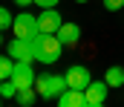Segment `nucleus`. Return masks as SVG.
Returning a JSON list of instances; mask_svg holds the SVG:
<instances>
[{"label":"nucleus","mask_w":124,"mask_h":107,"mask_svg":"<svg viewBox=\"0 0 124 107\" xmlns=\"http://www.w3.org/2000/svg\"><path fill=\"white\" fill-rule=\"evenodd\" d=\"M66 87H69V81H66V72H63V75H58V72H55V75H49V78H46V87H43L40 99H58L63 90H66Z\"/></svg>","instance_id":"nucleus-8"},{"label":"nucleus","mask_w":124,"mask_h":107,"mask_svg":"<svg viewBox=\"0 0 124 107\" xmlns=\"http://www.w3.org/2000/svg\"><path fill=\"white\" fill-rule=\"evenodd\" d=\"M12 70H15V58L6 52V55H0V81L3 78H12Z\"/></svg>","instance_id":"nucleus-13"},{"label":"nucleus","mask_w":124,"mask_h":107,"mask_svg":"<svg viewBox=\"0 0 124 107\" xmlns=\"http://www.w3.org/2000/svg\"><path fill=\"white\" fill-rule=\"evenodd\" d=\"M32 46H35V61H40V64H55L61 58V52H63L61 38L58 35H46V32H40V35L35 38Z\"/></svg>","instance_id":"nucleus-1"},{"label":"nucleus","mask_w":124,"mask_h":107,"mask_svg":"<svg viewBox=\"0 0 124 107\" xmlns=\"http://www.w3.org/2000/svg\"><path fill=\"white\" fill-rule=\"evenodd\" d=\"M0 43H3V41H0Z\"/></svg>","instance_id":"nucleus-21"},{"label":"nucleus","mask_w":124,"mask_h":107,"mask_svg":"<svg viewBox=\"0 0 124 107\" xmlns=\"http://www.w3.org/2000/svg\"><path fill=\"white\" fill-rule=\"evenodd\" d=\"M12 81L17 84V90L35 87L38 75H35V70H32V61H15V70H12Z\"/></svg>","instance_id":"nucleus-3"},{"label":"nucleus","mask_w":124,"mask_h":107,"mask_svg":"<svg viewBox=\"0 0 124 107\" xmlns=\"http://www.w3.org/2000/svg\"><path fill=\"white\" fill-rule=\"evenodd\" d=\"M55 101H58V107H87V96H84V90L66 87Z\"/></svg>","instance_id":"nucleus-9"},{"label":"nucleus","mask_w":124,"mask_h":107,"mask_svg":"<svg viewBox=\"0 0 124 107\" xmlns=\"http://www.w3.org/2000/svg\"><path fill=\"white\" fill-rule=\"evenodd\" d=\"M0 96H3L6 101L15 99V96H17V84H15L12 78H3V81H0Z\"/></svg>","instance_id":"nucleus-14"},{"label":"nucleus","mask_w":124,"mask_h":107,"mask_svg":"<svg viewBox=\"0 0 124 107\" xmlns=\"http://www.w3.org/2000/svg\"><path fill=\"white\" fill-rule=\"evenodd\" d=\"M107 90H110L107 81H90L87 90H84V96H87V107H101L104 101H107Z\"/></svg>","instance_id":"nucleus-6"},{"label":"nucleus","mask_w":124,"mask_h":107,"mask_svg":"<svg viewBox=\"0 0 124 107\" xmlns=\"http://www.w3.org/2000/svg\"><path fill=\"white\" fill-rule=\"evenodd\" d=\"M17 6H29V3H35V0H15Z\"/></svg>","instance_id":"nucleus-18"},{"label":"nucleus","mask_w":124,"mask_h":107,"mask_svg":"<svg viewBox=\"0 0 124 107\" xmlns=\"http://www.w3.org/2000/svg\"><path fill=\"white\" fill-rule=\"evenodd\" d=\"M75 3H87V0H75Z\"/></svg>","instance_id":"nucleus-20"},{"label":"nucleus","mask_w":124,"mask_h":107,"mask_svg":"<svg viewBox=\"0 0 124 107\" xmlns=\"http://www.w3.org/2000/svg\"><path fill=\"white\" fill-rule=\"evenodd\" d=\"M3 101H6V99H3V96H0V104H3Z\"/></svg>","instance_id":"nucleus-19"},{"label":"nucleus","mask_w":124,"mask_h":107,"mask_svg":"<svg viewBox=\"0 0 124 107\" xmlns=\"http://www.w3.org/2000/svg\"><path fill=\"white\" fill-rule=\"evenodd\" d=\"M63 17L58 15V6H52V9H43L40 15H38V26H40V32H46V35H55L58 29H61Z\"/></svg>","instance_id":"nucleus-5"},{"label":"nucleus","mask_w":124,"mask_h":107,"mask_svg":"<svg viewBox=\"0 0 124 107\" xmlns=\"http://www.w3.org/2000/svg\"><path fill=\"white\" fill-rule=\"evenodd\" d=\"M38 96H40V93H38L35 87H26V90H17V96H15V101H17L20 107H32L35 101H38Z\"/></svg>","instance_id":"nucleus-12"},{"label":"nucleus","mask_w":124,"mask_h":107,"mask_svg":"<svg viewBox=\"0 0 124 107\" xmlns=\"http://www.w3.org/2000/svg\"><path fill=\"white\" fill-rule=\"evenodd\" d=\"M35 6H40V9H52V6H58V0H35Z\"/></svg>","instance_id":"nucleus-17"},{"label":"nucleus","mask_w":124,"mask_h":107,"mask_svg":"<svg viewBox=\"0 0 124 107\" xmlns=\"http://www.w3.org/2000/svg\"><path fill=\"white\" fill-rule=\"evenodd\" d=\"M121 6H124V0H104V9L107 12H118Z\"/></svg>","instance_id":"nucleus-16"},{"label":"nucleus","mask_w":124,"mask_h":107,"mask_svg":"<svg viewBox=\"0 0 124 107\" xmlns=\"http://www.w3.org/2000/svg\"><path fill=\"white\" fill-rule=\"evenodd\" d=\"M55 35L61 38L63 46H78V41H81V26H78V23H66V20H63L61 29H58Z\"/></svg>","instance_id":"nucleus-10"},{"label":"nucleus","mask_w":124,"mask_h":107,"mask_svg":"<svg viewBox=\"0 0 124 107\" xmlns=\"http://www.w3.org/2000/svg\"><path fill=\"white\" fill-rule=\"evenodd\" d=\"M104 81H107L110 87H124V67H118V64L107 67V72H104Z\"/></svg>","instance_id":"nucleus-11"},{"label":"nucleus","mask_w":124,"mask_h":107,"mask_svg":"<svg viewBox=\"0 0 124 107\" xmlns=\"http://www.w3.org/2000/svg\"><path fill=\"white\" fill-rule=\"evenodd\" d=\"M6 52H9L15 61H35V46H32V41H26V38H15V41H9Z\"/></svg>","instance_id":"nucleus-4"},{"label":"nucleus","mask_w":124,"mask_h":107,"mask_svg":"<svg viewBox=\"0 0 124 107\" xmlns=\"http://www.w3.org/2000/svg\"><path fill=\"white\" fill-rule=\"evenodd\" d=\"M15 26V15L6 9V6H0V32H6V29H12Z\"/></svg>","instance_id":"nucleus-15"},{"label":"nucleus","mask_w":124,"mask_h":107,"mask_svg":"<svg viewBox=\"0 0 124 107\" xmlns=\"http://www.w3.org/2000/svg\"><path fill=\"white\" fill-rule=\"evenodd\" d=\"M66 81H69V87H75V90H87V84L93 81V75H90V70H87L84 64H72V67L66 70Z\"/></svg>","instance_id":"nucleus-7"},{"label":"nucleus","mask_w":124,"mask_h":107,"mask_svg":"<svg viewBox=\"0 0 124 107\" xmlns=\"http://www.w3.org/2000/svg\"><path fill=\"white\" fill-rule=\"evenodd\" d=\"M12 32H15V38H26V41H35V38L40 35L38 17H35V15H29V12H20V15H15V26H12Z\"/></svg>","instance_id":"nucleus-2"}]
</instances>
